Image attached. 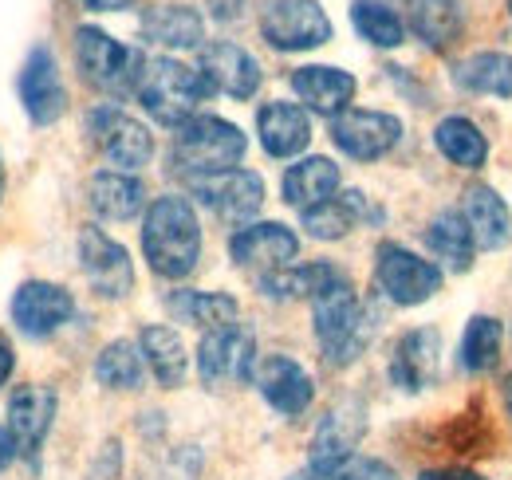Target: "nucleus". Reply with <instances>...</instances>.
Segmentation results:
<instances>
[{
  "label": "nucleus",
  "instance_id": "obj_35",
  "mask_svg": "<svg viewBox=\"0 0 512 480\" xmlns=\"http://www.w3.org/2000/svg\"><path fill=\"white\" fill-rule=\"evenodd\" d=\"M142 347L138 343H130V339H115V343H107L103 351H99V359H95V378L103 382V386H111V390H138L142 386Z\"/></svg>",
  "mask_w": 512,
  "mask_h": 480
},
{
  "label": "nucleus",
  "instance_id": "obj_43",
  "mask_svg": "<svg viewBox=\"0 0 512 480\" xmlns=\"http://www.w3.org/2000/svg\"><path fill=\"white\" fill-rule=\"evenodd\" d=\"M0 197H4V162H0Z\"/></svg>",
  "mask_w": 512,
  "mask_h": 480
},
{
  "label": "nucleus",
  "instance_id": "obj_6",
  "mask_svg": "<svg viewBox=\"0 0 512 480\" xmlns=\"http://www.w3.org/2000/svg\"><path fill=\"white\" fill-rule=\"evenodd\" d=\"M375 280L398 307H418L442 292V268L394 240H383L375 252Z\"/></svg>",
  "mask_w": 512,
  "mask_h": 480
},
{
  "label": "nucleus",
  "instance_id": "obj_44",
  "mask_svg": "<svg viewBox=\"0 0 512 480\" xmlns=\"http://www.w3.org/2000/svg\"><path fill=\"white\" fill-rule=\"evenodd\" d=\"M509 16H512V0H509Z\"/></svg>",
  "mask_w": 512,
  "mask_h": 480
},
{
  "label": "nucleus",
  "instance_id": "obj_16",
  "mask_svg": "<svg viewBox=\"0 0 512 480\" xmlns=\"http://www.w3.org/2000/svg\"><path fill=\"white\" fill-rule=\"evenodd\" d=\"M253 378H256L260 398H264L276 414H284V418H300V414L312 406V398H316L312 374L296 359H288V355H268V359H260Z\"/></svg>",
  "mask_w": 512,
  "mask_h": 480
},
{
  "label": "nucleus",
  "instance_id": "obj_18",
  "mask_svg": "<svg viewBox=\"0 0 512 480\" xmlns=\"http://www.w3.org/2000/svg\"><path fill=\"white\" fill-rule=\"evenodd\" d=\"M56 421V390L48 386H16L8 398V433L20 457H36Z\"/></svg>",
  "mask_w": 512,
  "mask_h": 480
},
{
  "label": "nucleus",
  "instance_id": "obj_2",
  "mask_svg": "<svg viewBox=\"0 0 512 480\" xmlns=\"http://www.w3.org/2000/svg\"><path fill=\"white\" fill-rule=\"evenodd\" d=\"M312 319H316V343L327 366H351L375 339V315L355 296L347 276L327 284L312 300Z\"/></svg>",
  "mask_w": 512,
  "mask_h": 480
},
{
  "label": "nucleus",
  "instance_id": "obj_36",
  "mask_svg": "<svg viewBox=\"0 0 512 480\" xmlns=\"http://www.w3.org/2000/svg\"><path fill=\"white\" fill-rule=\"evenodd\" d=\"M351 24H355V32H359L367 44H375V48H398V44L406 40L402 16H398L394 8L379 4V0H355Z\"/></svg>",
  "mask_w": 512,
  "mask_h": 480
},
{
  "label": "nucleus",
  "instance_id": "obj_40",
  "mask_svg": "<svg viewBox=\"0 0 512 480\" xmlns=\"http://www.w3.org/2000/svg\"><path fill=\"white\" fill-rule=\"evenodd\" d=\"M79 4L91 12H127L134 0H79Z\"/></svg>",
  "mask_w": 512,
  "mask_h": 480
},
{
  "label": "nucleus",
  "instance_id": "obj_17",
  "mask_svg": "<svg viewBox=\"0 0 512 480\" xmlns=\"http://www.w3.org/2000/svg\"><path fill=\"white\" fill-rule=\"evenodd\" d=\"M197 71L205 75V83L229 99H253L260 91V63L233 40H213L201 48L197 56Z\"/></svg>",
  "mask_w": 512,
  "mask_h": 480
},
{
  "label": "nucleus",
  "instance_id": "obj_29",
  "mask_svg": "<svg viewBox=\"0 0 512 480\" xmlns=\"http://www.w3.org/2000/svg\"><path fill=\"white\" fill-rule=\"evenodd\" d=\"M406 8H410L414 36L434 52H446L465 32V12L457 0H406Z\"/></svg>",
  "mask_w": 512,
  "mask_h": 480
},
{
  "label": "nucleus",
  "instance_id": "obj_9",
  "mask_svg": "<svg viewBox=\"0 0 512 480\" xmlns=\"http://www.w3.org/2000/svg\"><path fill=\"white\" fill-rule=\"evenodd\" d=\"M87 134L99 146V154L111 166H119L123 174L127 170H142L154 158V134L134 115L119 111V107H95L91 119H87Z\"/></svg>",
  "mask_w": 512,
  "mask_h": 480
},
{
  "label": "nucleus",
  "instance_id": "obj_12",
  "mask_svg": "<svg viewBox=\"0 0 512 480\" xmlns=\"http://www.w3.org/2000/svg\"><path fill=\"white\" fill-rule=\"evenodd\" d=\"M229 256L237 268L256 272V280H260L268 272L288 268L300 256V237L280 221H256L229 237Z\"/></svg>",
  "mask_w": 512,
  "mask_h": 480
},
{
  "label": "nucleus",
  "instance_id": "obj_26",
  "mask_svg": "<svg viewBox=\"0 0 512 480\" xmlns=\"http://www.w3.org/2000/svg\"><path fill=\"white\" fill-rule=\"evenodd\" d=\"M138 347H142V359H146V366H150V374H154L166 390H174V386L186 382L190 355H186V343H182V335H178L174 327H162V323L142 327Z\"/></svg>",
  "mask_w": 512,
  "mask_h": 480
},
{
  "label": "nucleus",
  "instance_id": "obj_13",
  "mask_svg": "<svg viewBox=\"0 0 512 480\" xmlns=\"http://www.w3.org/2000/svg\"><path fill=\"white\" fill-rule=\"evenodd\" d=\"M193 197L213 209L225 221H249L264 205V178L256 170H221V174H205V178H190Z\"/></svg>",
  "mask_w": 512,
  "mask_h": 480
},
{
  "label": "nucleus",
  "instance_id": "obj_5",
  "mask_svg": "<svg viewBox=\"0 0 512 480\" xmlns=\"http://www.w3.org/2000/svg\"><path fill=\"white\" fill-rule=\"evenodd\" d=\"M75 60L83 79L103 91V95H134L138 91V79L146 71V56L138 48H130L123 40H115L111 32L95 28V24H79L75 28Z\"/></svg>",
  "mask_w": 512,
  "mask_h": 480
},
{
  "label": "nucleus",
  "instance_id": "obj_33",
  "mask_svg": "<svg viewBox=\"0 0 512 480\" xmlns=\"http://www.w3.org/2000/svg\"><path fill=\"white\" fill-rule=\"evenodd\" d=\"M434 142L442 150V158H449L461 170H481L489 162V142L477 130V122H469L465 115H449L434 126Z\"/></svg>",
  "mask_w": 512,
  "mask_h": 480
},
{
  "label": "nucleus",
  "instance_id": "obj_24",
  "mask_svg": "<svg viewBox=\"0 0 512 480\" xmlns=\"http://www.w3.org/2000/svg\"><path fill=\"white\" fill-rule=\"evenodd\" d=\"M87 201H91L95 217H103V221H134L146 209V189L134 174L99 170L87 181Z\"/></svg>",
  "mask_w": 512,
  "mask_h": 480
},
{
  "label": "nucleus",
  "instance_id": "obj_32",
  "mask_svg": "<svg viewBox=\"0 0 512 480\" xmlns=\"http://www.w3.org/2000/svg\"><path fill=\"white\" fill-rule=\"evenodd\" d=\"M166 307H170L174 319L193 323V327H201V331L229 327V323H237V315H241V307H237L233 296H225V292H190V288L170 292V296H166Z\"/></svg>",
  "mask_w": 512,
  "mask_h": 480
},
{
  "label": "nucleus",
  "instance_id": "obj_11",
  "mask_svg": "<svg viewBox=\"0 0 512 480\" xmlns=\"http://www.w3.org/2000/svg\"><path fill=\"white\" fill-rule=\"evenodd\" d=\"M331 142L355 162H379L402 142V119L386 111L347 107L343 115L331 119Z\"/></svg>",
  "mask_w": 512,
  "mask_h": 480
},
{
  "label": "nucleus",
  "instance_id": "obj_14",
  "mask_svg": "<svg viewBox=\"0 0 512 480\" xmlns=\"http://www.w3.org/2000/svg\"><path fill=\"white\" fill-rule=\"evenodd\" d=\"M16 91H20V103L36 126H52L67 111L64 79H60V67H56V56L48 44H36L28 52V60L20 67V79H16Z\"/></svg>",
  "mask_w": 512,
  "mask_h": 480
},
{
  "label": "nucleus",
  "instance_id": "obj_31",
  "mask_svg": "<svg viewBox=\"0 0 512 480\" xmlns=\"http://www.w3.org/2000/svg\"><path fill=\"white\" fill-rule=\"evenodd\" d=\"M453 83L473 95L512 99V56L509 52H477V56L457 63Z\"/></svg>",
  "mask_w": 512,
  "mask_h": 480
},
{
  "label": "nucleus",
  "instance_id": "obj_15",
  "mask_svg": "<svg viewBox=\"0 0 512 480\" xmlns=\"http://www.w3.org/2000/svg\"><path fill=\"white\" fill-rule=\"evenodd\" d=\"M71 315H75V296L48 280H28L12 296V323L28 339L56 335L64 323H71Z\"/></svg>",
  "mask_w": 512,
  "mask_h": 480
},
{
  "label": "nucleus",
  "instance_id": "obj_25",
  "mask_svg": "<svg viewBox=\"0 0 512 480\" xmlns=\"http://www.w3.org/2000/svg\"><path fill=\"white\" fill-rule=\"evenodd\" d=\"M142 36L158 48H197L205 40V20L190 4H158L146 8Z\"/></svg>",
  "mask_w": 512,
  "mask_h": 480
},
{
  "label": "nucleus",
  "instance_id": "obj_39",
  "mask_svg": "<svg viewBox=\"0 0 512 480\" xmlns=\"http://www.w3.org/2000/svg\"><path fill=\"white\" fill-rule=\"evenodd\" d=\"M12 461H16V441H12L8 425H0V473H4Z\"/></svg>",
  "mask_w": 512,
  "mask_h": 480
},
{
  "label": "nucleus",
  "instance_id": "obj_27",
  "mask_svg": "<svg viewBox=\"0 0 512 480\" xmlns=\"http://www.w3.org/2000/svg\"><path fill=\"white\" fill-rule=\"evenodd\" d=\"M335 193H339V166L331 158H320V154L300 158L284 174V201L296 205L300 213L320 205V201H331Z\"/></svg>",
  "mask_w": 512,
  "mask_h": 480
},
{
  "label": "nucleus",
  "instance_id": "obj_19",
  "mask_svg": "<svg viewBox=\"0 0 512 480\" xmlns=\"http://www.w3.org/2000/svg\"><path fill=\"white\" fill-rule=\"evenodd\" d=\"M438 366H442V335L434 327H414L394 343V355H390L386 370H390V382L398 390L418 394V390L434 386Z\"/></svg>",
  "mask_w": 512,
  "mask_h": 480
},
{
  "label": "nucleus",
  "instance_id": "obj_30",
  "mask_svg": "<svg viewBox=\"0 0 512 480\" xmlns=\"http://www.w3.org/2000/svg\"><path fill=\"white\" fill-rule=\"evenodd\" d=\"M426 244L434 252V260H442L449 272H469L473 268V256H477V244H473V233L461 217V209H446L430 221L426 229Z\"/></svg>",
  "mask_w": 512,
  "mask_h": 480
},
{
  "label": "nucleus",
  "instance_id": "obj_10",
  "mask_svg": "<svg viewBox=\"0 0 512 480\" xmlns=\"http://www.w3.org/2000/svg\"><path fill=\"white\" fill-rule=\"evenodd\" d=\"M79 264H83L87 284L103 300H127L130 292H134L130 252L115 237H107L99 225H83L79 229Z\"/></svg>",
  "mask_w": 512,
  "mask_h": 480
},
{
  "label": "nucleus",
  "instance_id": "obj_34",
  "mask_svg": "<svg viewBox=\"0 0 512 480\" xmlns=\"http://www.w3.org/2000/svg\"><path fill=\"white\" fill-rule=\"evenodd\" d=\"M501 339H505V327L501 319L493 315H473L465 323V335H461V347H457V362L465 374H485L493 370L501 359Z\"/></svg>",
  "mask_w": 512,
  "mask_h": 480
},
{
  "label": "nucleus",
  "instance_id": "obj_42",
  "mask_svg": "<svg viewBox=\"0 0 512 480\" xmlns=\"http://www.w3.org/2000/svg\"><path fill=\"white\" fill-rule=\"evenodd\" d=\"M501 394H505V410H509V418H512V374L505 378V390H501Z\"/></svg>",
  "mask_w": 512,
  "mask_h": 480
},
{
  "label": "nucleus",
  "instance_id": "obj_22",
  "mask_svg": "<svg viewBox=\"0 0 512 480\" xmlns=\"http://www.w3.org/2000/svg\"><path fill=\"white\" fill-rule=\"evenodd\" d=\"M461 217L473 233V244L497 252L512 240V209L493 185H469L461 193Z\"/></svg>",
  "mask_w": 512,
  "mask_h": 480
},
{
  "label": "nucleus",
  "instance_id": "obj_1",
  "mask_svg": "<svg viewBox=\"0 0 512 480\" xmlns=\"http://www.w3.org/2000/svg\"><path fill=\"white\" fill-rule=\"evenodd\" d=\"M142 252L162 280H186L201 260V221L178 193L150 201L142 221Z\"/></svg>",
  "mask_w": 512,
  "mask_h": 480
},
{
  "label": "nucleus",
  "instance_id": "obj_3",
  "mask_svg": "<svg viewBox=\"0 0 512 480\" xmlns=\"http://www.w3.org/2000/svg\"><path fill=\"white\" fill-rule=\"evenodd\" d=\"M134 95L150 119L178 130L182 122H190L197 115V107L213 95V87L190 63L158 56V60H146V71H142Z\"/></svg>",
  "mask_w": 512,
  "mask_h": 480
},
{
  "label": "nucleus",
  "instance_id": "obj_7",
  "mask_svg": "<svg viewBox=\"0 0 512 480\" xmlns=\"http://www.w3.org/2000/svg\"><path fill=\"white\" fill-rule=\"evenodd\" d=\"M260 36L276 52H312L331 40V20L320 0H268L260 12Z\"/></svg>",
  "mask_w": 512,
  "mask_h": 480
},
{
  "label": "nucleus",
  "instance_id": "obj_23",
  "mask_svg": "<svg viewBox=\"0 0 512 480\" xmlns=\"http://www.w3.org/2000/svg\"><path fill=\"white\" fill-rule=\"evenodd\" d=\"M363 433H367V410L359 402H339L335 410H327V418L320 421V429L312 437L308 469H323V465L351 457L359 449Z\"/></svg>",
  "mask_w": 512,
  "mask_h": 480
},
{
  "label": "nucleus",
  "instance_id": "obj_28",
  "mask_svg": "<svg viewBox=\"0 0 512 480\" xmlns=\"http://www.w3.org/2000/svg\"><path fill=\"white\" fill-rule=\"evenodd\" d=\"M343 272L327 260H316V264H288L280 272H268L260 276V292L272 296V300H316L327 284H335Z\"/></svg>",
  "mask_w": 512,
  "mask_h": 480
},
{
  "label": "nucleus",
  "instance_id": "obj_20",
  "mask_svg": "<svg viewBox=\"0 0 512 480\" xmlns=\"http://www.w3.org/2000/svg\"><path fill=\"white\" fill-rule=\"evenodd\" d=\"M355 87H359L355 75L343 71V67L308 63V67H296V71H292V91H296V99H300L308 111L327 115V119H335V115H343V111L351 107Z\"/></svg>",
  "mask_w": 512,
  "mask_h": 480
},
{
  "label": "nucleus",
  "instance_id": "obj_38",
  "mask_svg": "<svg viewBox=\"0 0 512 480\" xmlns=\"http://www.w3.org/2000/svg\"><path fill=\"white\" fill-rule=\"evenodd\" d=\"M418 480H485V477L473 473V469H426Z\"/></svg>",
  "mask_w": 512,
  "mask_h": 480
},
{
  "label": "nucleus",
  "instance_id": "obj_4",
  "mask_svg": "<svg viewBox=\"0 0 512 480\" xmlns=\"http://www.w3.org/2000/svg\"><path fill=\"white\" fill-rule=\"evenodd\" d=\"M245 150H249L245 130L233 126L229 119H217V115H193L174 134V166L186 178L237 170L245 162Z\"/></svg>",
  "mask_w": 512,
  "mask_h": 480
},
{
  "label": "nucleus",
  "instance_id": "obj_8",
  "mask_svg": "<svg viewBox=\"0 0 512 480\" xmlns=\"http://www.w3.org/2000/svg\"><path fill=\"white\" fill-rule=\"evenodd\" d=\"M197 374L209 386L221 382H249L256 374V339L245 323L213 327L197 343Z\"/></svg>",
  "mask_w": 512,
  "mask_h": 480
},
{
  "label": "nucleus",
  "instance_id": "obj_41",
  "mask_svg": "<svg viewBox=\"0 0 512 480\" xmlns=\"http://www.w3.org/2000/svg\"><path fill=\"white\" fill-rule=\"evenodd\" d=\"M12 370H16V355H12V347L0 339V386L12 378Z\"/></svg>",
  "mask_w": 512,
  "mask_h": 480
},
{
  "label": "nucleus",
  "instance_id": "obj_37",
  "mask_svg": "<svg viewBox=\"0 0 512 480\" xmlns=\"http://www.w3.org/2000/svg\"><path fill=\"white\" fill-rule=\"evenodd\" d=\"M292 480H398V473L379 461V457H359V453H351V457H343V461H335V465H323V469H304L300 477Z\"/></svg>",
  "mask_w": 512,
  "mask_h": 480
},
{
  "label": "nucleus",
  "instance_id": "obj_21",
  "mask_svg": "<svg viewBox=\"0 0 512 480\" xmlns=\"http://www.w3.org/2000/svg\"><path fill=\"white\" fill-rule=\"evenodd\" d=\"M256 134H260L264 154H272V158H296L312 142V119H308V111L300 103L272 99V103H264L256 111Z\"/></svg>",
  "mask_w": 512,
  "mask_h": 480
}]
</instances>
